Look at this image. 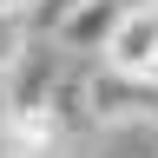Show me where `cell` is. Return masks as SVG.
I'll return each instance as SVG.
<instances>
[{
  "instance_id": "obj_1",
  "label": "cell",
  "mask_w": 158,
  "mask_h": 158,
  "mask_svg": "<svg viewBox=\"0 0 158 158\" xmlns=\"http://www.w3.org/2000/svg\"><path fill=\"white\" fill-rule=\"evenodd\" d=\"M99 59L112 73H138L145 79L152 59H158V0H125V13H118V27H112V40H106Z\"/></svg>"
},
{
  "instance_id": "obj_5",
  "label": "cell",
  "mask_w": 158,
  "mask_h": 158,
  "mask_svg": "<svg viewBox=\"0 0 158 158\" xmlns=\"http://www.w3.org/2000/svg\"><path fill=\"white\" fill-rule=\"evenodd\" d=\"M13 106H20V99H13V73H0V132H7V118H13Z\"/></svg>"
},
{
  "instance_id": "obj_2",
  "label": "cell",
  "mask_w": 158,
  "mask_h": 158,
  "mask_svg": "<svg viewBox=\"0 0 158 158\" xmlns=\"http://www.w3.org/2000/svg\"><path fill=\"white\" fill-rule=\"evenodd\" d=\"M118 13H125V0H79V7L53 27V40L66 53H106V40L118 27Z\"/></svg>"
},
{
  "instance_id": "obj_6",
  "label": "cell",
  "mask_w": 158,
  "mask_h": 158,
  "mask_svg": "<svg viewBox=\"0 0 158 158\" xmlns=\"http://www.w3.org/2000/svg\"><path fill=\"white\" fill-rule=\"evenodd\" d=\"M0 7H7V13H33V0H0Z\"/></svg>"
},
{
  "instance_id": "obj_4",
  "label": "cell",
  "mask_w": 158,
  "mask_h": 158,
  "mask_svg": "<svg viewBox=\"0 0 158 158\" xmlns=\"http://www.w3.org/2000/svg\"><path fill=\"white\" fill-rule=\"evenodd\" d=\"M79 7V0H33V20H46V27H59V20H66Z\"/></svg>"
},
{
  "instance_id": "obj_3",
  "label": "cell",
  "mask_w": 158,
  "mask_h": 158,
  "mask_svg": "<svg viewBox=\"0 0 158 158\" xmlns=\"http://www.w3.org/2000/svg\"><path fill=\"white\" fill-rule=\"evenodd\" d=\"M27 46H33V13H7L0 7V73H20Z\"/></svg>"
}]
</instances>
